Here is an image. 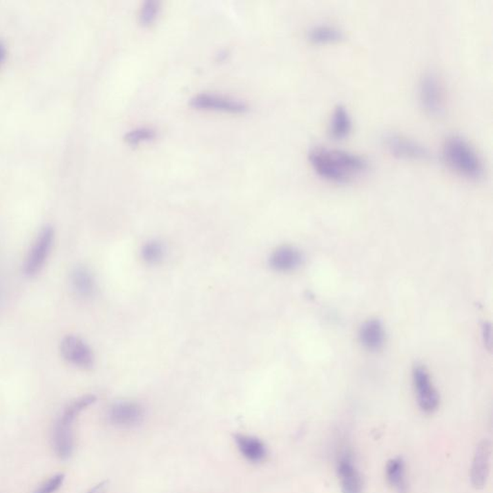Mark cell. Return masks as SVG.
<instances>
[{
    "label": "cell",
    "instance_id": "cell-17",
    "mask_svg": "<svg viewBox=\"0 0 493 493\" xmlns=\"http://www.w3.org/2000/svg\"><path fill=\"white\" fill-rule=\"evenodd\" d=\"M385 476L390 487L397 493H407L406 463L402 458H392L387 461Z\"/></svg>",
    "mask_w": 493,
    "mask_h": 493
},
{
    "label": "cell",
    "instance_id": "cell-9",
    "mask_svg": "<svg viewBox=\"0 0 493 493\" xmlns=\"http://www.w3.org/2000/svg\"><path fill=\"white\" fill-rule=\"evenodd\" d=\"M143 407L135 402L121 401L115 403L108 412L109 421L121 428H133L143 421Z\"/></svg>",
    "mask_w": 493,
    "mask_h": 493
},
{
    "label": "cell",
    "instance_id": "cell-15",
    "mask_svg": "<svg viewBox=\"0 0 493 493\" xmlns=\"http://www.w3.org/2000/svg\"><path fill=\"white\" fill-rule=\"evenodd\" d=\"M234 438L243 457L251 463H260L267 456V449L260 439L245 434H236Z\"/></svg>",
    "mask_w": 493,
    "mask_h": 493
},
{
    "label": "cell",
    "instance_id": "cell-13",
    "mask_svg": "<svg viewBox=\"0 0 493 493\" xmlns=\"http://www.w3.org/2000/svg\"><path fill=\"white\" fill-rule=\"evenodd\" d=\"M360 340L363 347L369 351H378L384 346V327L378 320H368L360 329Z\"/></svg>",
    "mask_w": 493,
    "mask_h": 493
},
{
    "label": "cell",
    "instance_id": "cell-18",
    "mask_svg": "<svg viewBox=\"0 0 493 493\" xmlns=\"http://www.w3.org/2000/svg\"><path fill=\"white\" fill-rule=\"evenodd\" d=\"M53 446L55 453L62 460H67L72 456L75 446L72 427L66 426L57 421L53 432Z\"/></svg>",
    "mask_w": 493,
    "mask_h": 493
},
{
    "label": "cell",
    "instance_id": "cell-6",
    "mask_svg": "<svg viewBox=\"0 0 493 493\" xmlns=\"http://www.w3.org/2000/svg\"><path fill=\"white\" fill-rule=\"evenodd\" d=\"M55 239V229L51 226H45L41 229L35 243L24 265V273L28 277L38 274L45 265L46 258L50 255Z\"/></svg>",
    "mask_w": 493,
    "mask_h": 493
},
{
    "label": "cell",
    "instance_id": "cell-26",
    "mask_svg": "<svg viewBox=\"0 0 493 493\" xmlns=\"http://www.w3.org/2000/svg\"><path fill=\"white\" fill-rule=\"evenodd\" d=\"M5 56H6V46H5L3 41L0 40V66L3 62Z\"/></svg>",
    "mask_w": 493,
    "mask_h": 493
},
{
    "label": "cell",
    "instance_id": "cell-2",
    "mask_svg": "<svg viewBox=\"0 0 493 493\" xmlns=\"http://www.w3.org/2000/svg\"><path fill=\"white\" fill-rule=\"evenodd\" d=\"M443 155L449 168L471 180L484 177L485 162L472 144L463 136L451 134L443 142Z\"/></svg>",
    "mask_w": 493,
    "mask_h": 493
},
{
    "label": "cell",
    "instance_id": "cell-22",
    "mask_svg": "<svg viewBox=\"0 0 493 493\" xmlns=\"http://www.w3.org/2000/svg\"><path fill=\"white\" fill-rule=\"evenodd\" d=\"M155 129L150 128V126H139L129 130L124 135V140L128 142L129 145L137 146L142 142L153 140L155 138Z\"/></svg>",
    "mask_w": 493,
    "mask_h": 493
},
{
    "label": "cell",
    "instance_id": "cell-24",
    "mask_svg": "<svg viewBox=\"0 0 493 493\" xmlns=\"http://www.w3.org/2000/svg\"><path fill=\"white\" fill-rule=\"evenodd\" d=\"M65 480L64 474H57L53 476L50 480L46 481L45 484L41 485L40 489L35 493H55L60 489L61 485Z\"/></svg>",
    "mask_w": 493,
    "mask_h": 493
},
{
    "label": "cell",
    "instance_id": "cell-4",
    "mask_svg": "<svg viewBox=\"0 0 493 493\" xmlns=\"http://www.w3.org/2000/svg\"><path fill=\"white\" fill-rule=\"evenodd\" d=\"M383 142L388 151L397 157L414 160H427L431 157V151L426 146L404 134L385 133Z\"/></svg>",
    "mask_w": 493,
    "mask_h": 493
},
{
    "label": "cell",
    "instance_id": "cell-11",
    "mask_svg": "<svg viewBox=\"0 0 493 493\" xmlns=\"http://www.w3.org/2000/svg\"><path fill=\"white\" fill-rule=\"evenodd\" d=\"M492 458V443L487 439L481 441L476 447L470 470V479L476 489H483L487 484Z\"/></svg>",
    "mask_w": 493,
    "mask_h": 493
},
{
    "label": "cell",
    "instance_id": "cell-12",
    "mask_svg": "<svg viewBox=\"0 0 493 493\" xmlns=\"http://www.w3.org/2000/svg\"><path fill=\"white\" fill-rule=\"evenodd\" d=\"M304 263V255L301 251L293 246H278L272 251L269 258V265L278 273L294 272Z\"/></svg>",
    "mask_w": 493,
    "mask_h": 493
},
{
    "label": "cell",
    "instance_id": "cell-23",
    "mask_svg": "<svg viewBox=\"0 0 493 493\" xmlns=\"http://www.w3.org/2000/svg\"><path fill=\"white\" fill-rule=\"evenodd\" d=\"M160 4L156 0H146L142 4L139 19L143 26H151L155 23L160 14Z\"/></svg>",
    "mask_w": 493,
    "mask_h": 493
},
{
    "label": "cell",
    "instance_id": "cell-3",
    "mask_svg": "<svg viewBox=\"0 0 493 493\" xmlns=\"http://www.w3.org/2000/svg\"><path fill=\"white\" fill-rule=\"evenodd\" d=\"M421 107L431 116H441L445 111V91L443 81L434 70H426L418 83Z\"/></svg>",
    "mask_w": 493,
    "mask_h": 493
},
{
    "label": "cell",
    "instance_id": "cell-1",
    "mask_svg": "<svg viewBox=\"0 0 493 493\" xmlns=\"http://www.w3.org/2000/svg\"><path fill=\"white\" fill-rule=\"evenodd\" d=\"M309 160L320 177L334 182H350L369 168V160L365 155L327 146L309 148Z\"/></svg>",
    "mask_w": 493,
    "mask_h": 493
},
{
    "label": "cell",
    "instance_id": "cell-19",
    "mask_svg": "<svg viewBox=\"0 0 493 493\" xmlns=\"http://www.w3.org/2000/svg\"><path fill=\"white\" fill-rule=\"evenodd\" d=\"M73 290L81 297H91L96 290L94 277L87 268L78 266L70 275Z\"/></svg>",
    "mask_w": 493,
    "mask_h": 493
},
{
    "label": "cell",
    "instance_id": "cell-5",
    "mask_svg": "<svg viewBox=\"0 0 493 493\" xmlns=\"http://www.w3.org/2000/svg\"><path fill=\"white\" fill-rule=\"evenodd\" d=\"M412 382L421 411L427 414H434L438 409L439 395L426 368L422 365L414 366Z\"/></svg>",
    "mask_w": 493,
    "mask_h": 493
},
{
    "label": "cell",
    "instance_id": "cell-8",
    "mask_svg": "<svg viewBox=\"0 0 493 493\" xmlns=\"http://www.w3.org/2000/svg\"><path fill=\"white\" fill-rule=\"evenodd\" d=\"M61 354L68 362L82 369H90L94 366L95 356L92 349L78 336H66L61 342Z\"/></svg>",
    "mask_w": 493,
    "mask_h": 493
},
{
    "label": "cell",
    "instance_id": "cell-7",
    "mask_svg": "<svg viewBox=\"0 0 493 493\" xmlns=\"http://www.w3.org/2000/svg\"><path fill=\"white\" fill-rule=\"evenodd\" d=\"M190 106L197 109L221 110L231 113H242L248 106L242 99L235 97L214 94V93H200L190 99Z\"/></svg>",
    "mask_w": 493,
    "mask_h": 493
},
{
    "label": "cell",
    "instance_id": "cell-10",
    "mask_svg": "<svg viewBox=\"0 0 493 493\" xmlns=\"http://www.w3.org/2000/svg\"><path fill=\"white\" fill-rule=\"evenodd\" d=\"M336 471L342 493H363L362 477L350 453L344 452L339 456Z\"/></svg>",
    "mask_w": 493,
    "mask_h": 493
},
{
    "label": "cell",
    "instance_id": "cell-20",
    "mask_svg": "<svg viewBox=\"0 0 493 493\" xmlns=\"http://www.w3.org/2000/svg\"><path fill=\"white\" fill-rule=\"evenodd\" d=\"M96 400L97 397L92 394H88L85 395V396L78 398L77 400L70 403L69 406L66 407L64 412H63L58 422L66 425V426L72 427L73 421L75 420L78 414H79L83 409L94 404Z\"/></svg>",
    "mask_w": 493,
    "mask_h": 493
},
{
    "label": "cell",
    "instance_id": "cell-14",
    "mask_svg": "<svg viewBox=\"0 0 493 493\" xmlns=\"http://www.w3.org/2000/svg\"><path fill=\"white\" fill-rule=\"evenodd\" d=\"M307 37L311 43L329 44L343 40L345 32L336 24L320 23L307 29Z\"/></svg>",
    "mask_w": 493,
    "mask_h": 493
},
{
    "label": "cell",
    "instance_id": "cell-16",
    "mask_svg": "<svg viewBox=\"0 0 493 493\" xmlns=\"http://www.w3.org/2000/svg\"><path fill=\"white\" fill-rule=\"evenodd\" d=\"M353 128V121L348 109L343 104L334 107L329 119V133L331 137L341 139L348 136Z\"/></svg>",
    "mask_w": 493,
    "mask_h": 493
},
{
    "label": "cell",
    "instance_id": "cell-25",
    "mask_svg": "<svg viewBox=\"0 0 493 493\" xmlns=\"http://www.w3.org/2000/svg\"><path fill=\"white\" fill-rule=\"evenodd\" d=\"M107 487H108V482L106 481V482H102L99 485H95L87 493H106Z\"/></svg>",
    "mask_w": 493,
    "mask_h": 493
},
{
    "label": "cell",
    "instance_id": "cell-21",
    "mask_svg": "<svg viewBox=\"0 0 493 493\" xmlns=\"http://www.w3.org/2000/svg\"><path fill=\"white\" fill-rule=\"evenodd\" d=\"M141 258L148 265L160 264L164 260L166 249L164 244L158 240H150L141 249Z\"/></svg>",
    "mask_w": 493,
    "mask_h": 493
}]
</instances>
